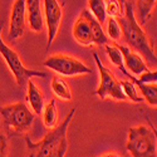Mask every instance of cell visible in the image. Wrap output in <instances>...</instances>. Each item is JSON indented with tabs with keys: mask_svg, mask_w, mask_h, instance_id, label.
<instances>
[{
	"mask_svg": "<svg viewBox=\"0 0 157 157\" xmlns=\"http://www.w3.org/2000/svg\"><path fill=\"white\" fill-rule=\"evenodd\" d=\"M123 14L118 18H116L118 21L122 36L127 47L131 49H135L136 52L147 60L150 65H156L157 57L153 52V48L151 43L148 42V38L146 35V32L142 29V25L137 21L133 11V5L131 3H124L123 5Z\"/></svg>",
	"mask_w": 157,
	"mask_h": 157,
	"instance_id": "cell-1",
	"label": "cell"
},
{
	"mask_svg": "<svg viewBox=\"0 0 157 157\" xmlns=\"http://www.w3.org/2000/svg\"><path fill=\"white\" fill-rule=\"evenodd\" d=\"M75 114V107L72 108L68 116L64 118L60 124H57L54 128H50L49 132L40 142H33L28 136H25L27 148L29 151V156L32 157H63L68 148L67 141V131L72 118Z\"/></svg>",
	"mask_w": 157,
	"mask_h": 157,
	"instance_id": "cell-2",
	"label": "cell"
},
{
	"mask_svg": "<svg viewBox=\"0 0 157 157\" xmlns=\"http://www.w3.org/2000/svg\"><path fill=\"white\" fill-rule=\"evenodd\" d=\"M73 36L78 44L84 47H89L92 44L106 45L109 43L107 34H104L102 24L88 9H83L79 18L77 19L73 27Z\"/></svg>",
	"mask_w": 157,
	"mask_h": 157,
	"instance_id": "cell-3",
	"label": "cell"
},
{
	"mask_svg": "<svg viewBox=\"0 0 157 157\" xmlns=\"http://www.w3.org/2000/svg\"><path fill=\"white\" fill-rule=\"evenodd\" d=\"M35 114L24 102H18L9 106L0 107V118L8 136L27 133L30 129Z\"/></svg>",
	"mask_w": 157,
	"mask_h": 157,
	"instance_id": "cell-4",
	"label": "cell"
},
{
	"mask_svg": "<svg viewBox=\"0 0 157 157\" xmlns=\"http://www.w3.org/2000/svg\"><path fill=\"white\" fill-rule=\"evenodd\" d=\"M3 28H4V19H0V56H2V58L5 60L13 77L15 78L18 86L24 87L27 84V81L33 77L34 78H47V73L29 69V68L25 67L23 60L19 57V54L14 49L8 47V44L3 40V36H2Z\"/></svg>",
	"mask_w": 157,
	"mask_h": 157,
	"instance_id": "cell-5",
	"label": "cell"
},
{
	"mask_svg": "<svg viewBox=\"0 0 157 157\" xmlns=\"http://www.w3.org/2000/svg\"><path fill=\"white\" fill-rule=\"evenodd\" d=\"M156 135L146 126L131 127L126 148L133 157H156Z\"/></svg>",
	"mask_w": 157,
	"mask_h": 157,
	"instance_id": "cell-6",
	"label": "cell"
},
{
	"mask_svg": "<svg viewBox=\"0 0 157 157\" xmlns=\"http://www.w3.org/2000/svg\"><path fill=\"white\" fill-rule=\"evenodd\" d=\"M93 59L99 72V86L96 89L94 94L98 96L101 99L112 98L114 101H126L127 97L123 93L120 81L113 75V73L107 67H104L102 64L97 53H93Z\"/></svg>",
	"mask_w": 157,
	"mask_h": 157,
	"instance_id": "cell-7",
	"label": "cell"
},
{
	"mask_svg": "<svg viewBox=\"0 0 157 157\" xmlns=\"http://www.w3.org/2000/svg\"><path fill=\"white\" fill-rule=\"evenodd\" d=\"M43 65L64 77L92 73V69L87 67L84 63H82L81 60H78L75 58L64 56V54H56V56L49 57L48 59L44 60Z\"/></svg>",
	"mask_w": 157,
	"mask_h": 157,
	"instance_id": "cell-8",
	"label": "cell"
},
{
	"mask_svg": "<svg viewBox=\"0 0 157 157\" xmlns=\"http://www.w3.org/2000/svg\"><path fill=\"white\" fill-rule=\"evenodd\" d=\"M44 13H45V23L48 29V42L45 50H49L58 34L60 20L63 17V10L60 4L58 3V0H44Z\"/></svg>",
	"mask_w": 157,
	"mask_h": 157,
	"instance_id": "cell-9",
	"label": "cell"
},
{
	"mask_svg": "<svg viewBox=\"0 0 157 157\" xmlns=\"http://www.w3.org/2000/svg\"><path fill=\"white\" fill-rule=\"evenodd\" d=\"M27 24V9H25V0H14L10 14V25H9V39L17 40L21 38L25 32Z\"/></svg>",
	"mask_w": 157,
	"mask_h": 157,
	"instance_id": "cell-10",
	"label": "cell"
},
{
	"mask_svg": "<svg viewBox=\"0 0 157 157\" xmlns=\"http://www.w3.org/2000/svg\"><path fill=\"white\" fill-rule=\"evenodd\" d=\"M117 47H118V49L121 50L122 53V57H123V63L126 65V68L132 73L135 74V77H138L140 74H142L143 72H147L148 68L147 65L145 63V60L142 59V57L137 53H135V52L131 49L127 45H122V44H118V43H114Z\"/></svg>",
	"mask_w": 157,
	"mask_h": 157,
	"instance_id": "cell-11",
	"label": "cell"
},
{
	"mask_svg": "<svg viewBox=\"0 0 157 157\" xmlns=\"http://www.w3.org/2000/svg\"><path fill=\"white\" fill-rule=\"evenodd\" d=\"M25 9H27V21L29 24V28L34 33H40L44 24L40 0H25Z\"/></svg>",
	"mask_w": 157,
	"mask_h": 157,
	"instance_id": "cell-12",
	"label": "cell"
},
{
	"mask_svg": "<svg viewBox=\"0 0 157 157\" xmlns=\"http://www.w3.org/2000/svg\"><path fill=\"white\" fill-rule=\"evenodd\" d=\"M28 90H27V102L30 104V107L35 116H40L45 104V98L44 94L42 93V90L36 87V84L30 81V78L27 81Z\"/></svg>",
	"mask_w": 157,
	"mask_h": 157,
	"instance_id": "cell-13",
	"label": "cell"
},
{
	"mask_svg": "<svg viewBox=\"0 0 157 157\" xmlns=\"http://www.w3.org/2000/svg\"><path fill=\"white\" fill-rule=\"evenodd\" d=\"M124 75H126L127 78H129V79L136 84V87L140 89L141 94L143 96V97H142L143 101H146V102L150 104V106L156 107V104H157V87H156V84L143 83V82L138 81V79H137V77L132 75L128 71L124 73Z\"/></svg>",
	"mask_w": 157,
	"mask_h": 157,
	"instance_id": "cell-14",
	"label": "cell"
},
{
	"mask_svg": "<svg viewBox=\"0 0 157 157\" xmlns=\"http://www.w3.org/2000/svg\"><path fill=\"white\" fill-rule=\"evenodd\" d=\"M155 5H156V0H136L137 17H138V23L141 25H145L146 21L151 18Z\"/></svg>",
	"mask_w": 157,
	"mask_h": 157,
	"instance_id": "cell-15",
	"label": "cell"
},
{
	"mask_svg": "<svg viewBox=\"0 0 157 157\" xmlns=\"http://www.w3.org/2000/svg\"><path fill=\"white\" fill-rule=\"evenodd\" d=\"M50 88L53 90V93L63 99V101H71L72 99V92H71V88L67 84L64 79L59 77H53V79H52V83H50Z\"/></svg>",
	"mask_w": 157,
	"mask_h": 157,
	"instance_id": "cell-16",
	"label": "cell"
},
{
	"mask_svg": "<svg viewBox=\"0 0 157 157\" xmlns=\"http://www.w3.org/2000/svg\"><path fill=\"white\" fill-rule=\"evenodd\" d=\"M43 109H44V117H43L44 127L48 129L54 128L58 123V109H57L56 101L52 99Z\"/></svg>",
	"mask_w": 157,
	"mask_h": 157,
	"instance_id": "cell-17",
	"label": "cell"
},
{
	"mask_svg": "<svg viewBox=\"0 0 157 157\" xmlns=\"http://www.w3.org/2000/svg\"><path fill=\"white\" fill-rule=\"evenodd\" d=\"M104 48H106V53H107V57H108L109 62L112 64H114L122 73H124L127 69L124 68L123 57H122V53H121V50L118 49V47H117L116 44L114 45H109V43H108V44L104 45Z\"/></svg>",
	"mask_w": 157,
	"mask_h": 157,
	"instance_id": "cell-18",
	"label": "cell"
},
{
	"mask_svg": "<svg viewBox=\"0 0 157 157\" xmlns=\"http://www.w3.org/2000/svg\"><path fill=\"white\" fill-rule=\"evenodd\" d=\"M89 11L94 15V18L103 25L107 19L106 14V2L104 0H88Z\"/></svg>",
	"mask_w": 157,
	"mask_h": 157,
	"instance_id": "cell-19",
	"label": "cell"
},
{
	"mask_svg": "<svg viewBox=\"0 0 157 157\" xmlns=\"http://www.w3.org/2000/svg\"><path fill=\"white\" fill-rule=\"evenodd\" d=\"M120 83H121L122 90H123V93L126 94L127 99H131L135 103H142L143 102V98L140 97V94L137 92L136 84L131 81L129 78H128V79H124V81H120Z\"/></svg>",
	"mask_w": 157,
	"mask_h": 157,
	"instance_id": "cell-20",
	"label": "cell"
},
{
	"mask_svg": "<svg viewBox=\"0 0 157 157\" xmlns=\"http://www.w3.org/2000/svg\"><path fill=\"white\" fill-rule=\"evenodd\" d=\"M107 20V34L108 36L112 39L113 42H118L121 36H122V32H121V27L116 18L109 17Z\"/></svg>",
	"mask_w": 157,
	"mask_h": 157,
	"instance_id": "cell-21",
	"label": "cell"
},
{
	"mask_svg": "<svg viewBox=\"0 0 157 157\" xmlns=\"http://www.w3.org/2000/svg\"><path fill=\"white\" fill-rule=\"evenodd\" d=\"M106 14L107 17L118 18L123 14V6L120 4L118 0H108L106 3Z\"/></svg>",
	"mask_w": 157,
	"mask_h": 157,
	"instance_id": "cell-22",
	"label": "cell"
},
{
	"mask_svg": "<svg viewBox=\"0 0 157 157\" xmlns=\"http://www.w3.org/2000/svg\"><path fill=\"white\" fill-rule=\"evenodd\" d=\"M138 77H140V78H137V79L141 81V82H143V83L156 84V82H157V72H156V71H155V72H150V71L143 72V73L140 74Z\"/></svg>",
	"mask_w": 157,
	"mask_h": 157,
	"instance_id": "cell-23",
	"label": "cell"
},
{
	"mask_svg": "<svg viewBox=\"0 0 157 157\" xmlns=\"http://www.w3.org/2000/svg\"><path fill=\"white\" fill-rule=\"evenodd\" d=\"M8 156V137L3 132H0V157Z\"/></svg>",
	"mask_w": 157,
	"mask_h": 157,
	"instance_id": "cell-24",
	"label": "cell"
},
{
	"mask_svg": "<svg viewBox=\"0 0 157 157\" xmlns=\"http://www.w3.org/2000/svg\"><path fill=\"white\" fill-rule=\"evenodd\" d=\"M102 156H118L117 153H103Z\"/></svg>",
	"mask_w": 157,
	"mask_h": 157,
	"instance_id": "cell-25",
	"label": "cell"
},
{
	"mask_svg": "<svg viewBox=\"0 0 157 157\" xmlns=\"http://www.w3.org/2000/svg\"><path fill=\"white\" fill-rule=\"evenodd\" d=\"M118 2H120V4L123 6V5H124V3H126V0H118Z\"/></svg>",
	"mask_w": 157,
	"mask_h": 157,
	"instance_id": "cell-26",
	"label": "cell"
}]
</instances>
